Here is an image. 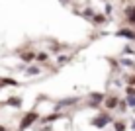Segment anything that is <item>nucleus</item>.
Segmentation results:
<instances>
[{
  "instance_id": "f257e3e1",
  "label": "nucleus",
  "mask_w": 135,
  "mask_h": 131,
  "mask_svg": "<svg viewBox=\"0 0 135 131\" xmlns=\"http://www.w3.org/2000/svg\"><path fill=\"white\" fill-rule=\"evenodd\" d=\"M35 119H37V114H27L26 118L22 119V125H20V127H22V129H26L27 125H30V123H33Z\"/></svg>"
},
{
  "instance_id": "7ed1b4c3",
  "label": "nucleus",
  "mask_w": 135,
  "mask_h": 131,
  "mask_svg": "<svg viewBox=\"0 0 135 131\" xmlns=\"http://www.w3.org/2000/svg\"><path fill=\"white\" fill-rule=\"evenodd\" d=\"M125 14H127L129 22H133V24H135V8H133V6H129L127 10H125Z\"/></svg>"
},
{
  "instance_id": "9d476101",
  "label": "nucleus",
  "mask_w": 135,
  "mask_h": 131,
  "mask_svg": "<svg viewBox=\"0 0 135 131\" xmlns=\"http://www.w3.org/2000/svg\"><path fill=\"white\" fill-rule=\"evenodd\" d=\"M129 82H131V84H135V76H133V78H131V80H129Z\"/></svg>"
},
{
  "instance_id": "423d86ee",
  "label": "nucleus",
  "mask_w": 135,
  "mask_h": 131,
  "mask_svg": "<svg viewBox=\"0 0 135 131\" xmlns=\"http://www.w3.org/2000/svg\"><path fill=\"white\" fill-rule=\"evenodd\" d=\"M22 57H24L26 61H30V59H33V55H31V53H24V55H22Z\"/></svg>"
},
{
  "instance_id": "20e7f679",
  "label": "nucleus",
  "mask_w": 135,
  "mask_h": 131,
  "mask_svg": "<svg viewBox=\"0 0 135 131\" xmlns=\"http://www.w3.org/2000/svg\"><path fill=\"white\" fill-rule=\"evenodd\" d=\"M118 35H122V37H129V39H133V33H131V31H127V30H122V31H118Z\"/></svg>"
},
{
  "instance_id": "0eeeda50",
  "label": "nucleus",
  "mask_w": 135,
  "mask_h": 131,
  "mask_svg": "<svg viewBox=\"0 0 135 131\" xmlns=\"http://www.w3.org/2000/svg\"><path fill=\"white\" fill-rule=\"evenodd\" d=\"M92 100H94V102H100V100H102V94H94V96H92Z\"/></svg>"
},
{
  "instance_id": "9b49d317",
  "label": "nucleus",
  "mask_w": 135,
  "mask_h": 131,
  "mask_svg": "<svg viewBox=\"0 0 135 131\" xmlns=\"http://www.w3.org/2000/svg\"><path fill=\"white\" fill-rule=\"evenodd\" d=\"M0 131H6V129H4V127H0Z\"/></svg>"
},
{
  "instance_id": "39448f33",
  "label": "nucleus",
  "mask_w": 135,
  "mask_h": 131,
  "mask_svg": "<svg viewBox=\"0 0 135 131\" xmlns=\"http://www.w3.org/2000/svg\"><path fill=\"white\" fill-rule=\"evenodd\" d=\"M106 104H108V108H114L115 104H118V100H115V98H108V100H106Z\"/></svg>"
},
{
  "instance_id": "1a4fd4ad",
  "label": "nucleus",
  "mask_w": 135,
  "mask_h": 131,
  "mask_svg": "<svg viewBox=\"0 0 135 131\" xmlns=\"http://www.w3.org/2000/svg\"><path fill=\"white\" fill-rule=\"evenodd\" d=\"M129 104H133V106H135V98H129Z\"/></svg>"
},
{
  "instance_id": "f03ea898",
  "label": "nucleus",
  "mask_w": 135,
  "mask_h": 131,
  "mask_svg": "<svg viewBox=\"0 0 135 131\" xmlns=\"http://www.w3.org/2000/svg\"><path fill=\"white\" fill-rule=\"evenodd\" d=\"M106 123H108V115H102V118L94 119V125H96V127H102V125H106Z\"/></svg>"
},
{
  "instance_id": "6e6552de",
  "label": "nucleus",
  "mask_w": 135,
  "mask_h": 131,
  "mask_svg": "<svg viewBox=\"0 0 135 131\" xmlns=\"http://www.w3.org/2000/svg\"><path fill=\"white\" fill-rule=\"evenodd\" d=\"M115 131H125V127H123V123H118V125H115Z\"/></svg>"
}]
</instances>
